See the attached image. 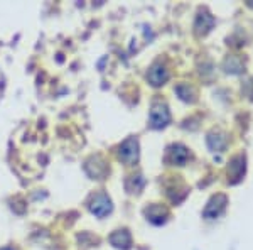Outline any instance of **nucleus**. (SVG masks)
Instances as JSON below:
<instances>
[{
	"label": "nucleus",
	"instance_id": "1a4fd4ad",
	"mask_svg": "<svg viewBox=\"0 0 253 250\" xmlns=\"http://www.w3.org/2000/svg\"><path fill=\"white\" fill-rule=\"evenodd\" d=\"M2 250H14V249H2Z\"/></svg>",
	"mask_w": 253,
	"mask_h": 250
},
{
	"label": "nucleus",
	"instance_id": "6e6552de",
	"mask_svg": "<svg viewBox=\"0 0 253 250\" xmlns=\"http://www.w3.org/2000/svg\"><path fill=\"white\" fill-rule=\"evenodd\" d=\"M147 216H149V220L154 221V223H156V218H159V223H162V221H166L167 213L162 210L161 206H152L150 210H147Z\"/></svg>",
	"mask_w": 253,
	"mask_h": 250
},
{
	"label": "nucleus",
	"instance_id": "20e7f679",
	"mask_svg": "<svg viewBox=\"0 0 253 250\" xmlns=\"http://www.w3.org/2000/svg\"><path fill=\"white\" fill-rule=\"evenodd\" d=\"M89 210L95 213L96 216H107L110 211H112V203H110L107 195H98L93 198L91 204H89Z\"/></svg>",
	"mask_w": 253,
	"mask_h": 250
},
{
	"label": "nucleus",
	"instance_id": "0eeeda50",
	"mask_svg": "<svg viewBox=\"0 0 253 250\" xmlns=\"http://www.w3.org/2000/svg\"><path fill=\"white\" fill-rule=\"evenodd\" d=\"M167 69H164L161 66V64H156L152 69L149 71V80H150V83L154 85V87H159V85H162L164 81L167 80Z\"/></svg>",
	"mask_w": 253,
	"mask_h": 250
},
{
	"label": "nucleus",
	"instance_id": "f257e3e1",
	"mask_svg": "<svg viewBox=\"0 0 253 250\" xmlns=\"http://www.w3.org/2000/svg\"><path fill=\"white\" fill-rule=\"evenodd\" d=\"M118 155L124 162H135L138 157V144H137V139L130 137L126 139L124 144L120 146V150H118Z\"/></svg>",
	"mask_w": 253,
	"mask_h": 250
},
{
	"label": "nucleus",
	"instance_id": "7ed1b4c3",
	"mask_svg": "<svg viewBox=\"0 0 253 250\" xmlns=\"http://www.w3.org/2000/svg\"><path fill=\"white\" fill-rule=\"evenodd\" d=\"M170 115H169V110H167L166 105H154V108L150 110V125L154 129H162L169 124Z\"/></svg>",
	"mask_w": 253,
	"mask_h": 250
},
{
	"label": "nucleus",
	"instance_id": "39448f33",
	"mask_svg": "<svg viewBox=\"0 0 253 250\" xmlns=\"http://www.w3.org/2000/svg\"><path fill=\"white\" fill-rule=\"evenodd\" d=\"M189 159V150L182 146H172L169 149V161L172 164H177V166H182L186 164V161Z\"/></svg>",
	"mask_w": 253,
	"mask_h": 250
},
{
	"label": "nucleus",
	"instance_id": "423d86ee",
	"mask_svg": "<svg viewBox=\"0 0 253 250\" xmlns=\"http://www.w3.org/2000/svg\"><path fill=\"white\" fill-rule=\"evenodd\" d=\"M110 242H112V245H115L117 249H128L130 244H132V239H130L128 232L125 230H120V232H115L112 237H110Z\"/></svg>",
	"mask_w": 253,
	"mask_h": 250
},
{
	"label": "nucleus",
	"instance_id": "f03ea898",
	"mask_svg": "<svg viewBox=\"0 0 253 250\" xmlns=\"http://www.w3.org/2000/svg\"><path fill=\"white\" fill-rule=\"evenodd\" d=\"M226 203H228V200H226V196H224V195L213 196V198H211V201L208 203L206 208H205V216H206V218H210V220L218 218V216L224 211V208H226Z\"/></svg>",
	"mask_w": 253,
	"mask_h": 250
}]
</instances>
